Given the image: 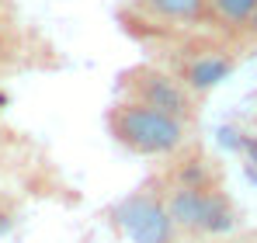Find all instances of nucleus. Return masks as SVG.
<instances>
[{"label": "nucleus", "mask_w": 257, "mask_h": 243, "mask_svg": "<svg viewBox=\"0 0 257 243\" xmlns=\"http://www.w3.org/2000/svg\"><path fill=\"white\" fill-rule=\"evenodd\" d=\"M108 136L136 157H177L191 143V125L150 104L118 97L104 111Z\"/></svg>", "instance_id": "1"}, {"label": "nucleus", "mask_w": 257, "mask_h": 243, "mask_svg": "<svg viewBox=\"0 0 257 243\" xmlns=\"http://www.w3.org/2000/svg\"><path fill=\"white\" fill-rule=\"evenodd\" d=\"M167 208L177 233L226 236L236 229V205L222 184H177L167 181Z\"/></svg>", "instance_id": "2"}, {"label": "nucleus", "mask_w": 257, "mask_h": 243, "mask_svg": "<svg viewBox=\"0 0 257 243\" xmlns=\"http://www.w3.org/2000/svg\"><path fill=\"white\" fill-rule=\"evenodd\" d=\"M115 222L132 243H174L177 226L167 208V184L150 177L115 205Z\"/></svg>", "instance_id": "3"}, {"label": "nucleus", "mask_w": 257, "mask_h": 243, "mask_svg": "<svg viewBox=\"0 0 257 243\" xmlns=\"http://www.w3.org/2000/svg\"><path fill=\"white\" fill-rule=\"evenodd\" d=\"M118 90L125 101H139L150 104L157 111H167L174 118L195 125L198 118V97L181 83V77L174 70H160V66H132L122 73Z\"/></svg>", "instance_id": "4"}, {"label": "nucleus", "mask_w": 257, "mask_h": 243, "mask_svg": "<svg viewBox=\"0 0 257 243\" xmlns=\"http://www.w3.org/2000/svg\"><path fill=\"white\" fill-rule=\"evenodd\" d=\"M233 70H236V59H233L229 52H222V49H205V52L188 56L174 73L181 77V83H184L195 97H205V94H212Z\"/></svg>", "instance_id": "5"}, {"label": "nucleus", "mask_w": 257, "mask_h": 243, "mask_svg": "<svg viewBox=\"0 0 257 243\" xmlns=\"http://www.w3.org/2000/svg\"><path fill=\"white\" fill-rule=\"evenodd\" d=\"M143 11L167 25H191L209 18V0H139Z\"/></svg>", "instance_id": "6"}, {"label": "nucleus", "mask_w": 257, "mask_h": 243, "mask_svg": "<svg viewBox=\"0 0 257 243\" xmlns=\"http://www.w3.org/2000/svg\"><path fill=\"white\" fill-rule=\"evenodd\" d=\"M257 0H209V21L219 28H250Z\"/></svg>", "instance_id": "7"}, {"label": "nucleus", "mask_w": 257, "mask_h": 243, "mask_svg": "<svg viewBox=\"0 0 257 243\" xmlns=\"http://www.w3.org/2000/svg\"><path fill=\"white\" fill-rule=\"evenodd\" d=\"M243 153L250 157V163H254V170H257V136H247L243 139Z\"/></svg>", "instance_id": "8"}, {"label": "nucleus", "mask_w": 257, "mask_h": 243, "mask_svg": "<svg viewBox=\"0 0 257 243\" xmlns=\"http://www.w3.org/2000/svg\"><path fill=\"white\" fill-rule=\"evenodd\" d=\"M250 32H257V14H254V21H250Z\"/></svg>", "instance_id": "9"}]
</instances>
